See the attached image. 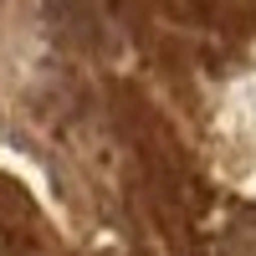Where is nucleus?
Wrapping results in <instances>:
<instances>
[{
  "label": "nucleus",
  "instance_id": "obj_1",
  "mask_svg": "<svg viewBox=\"0 0 256 256\" xmlns=\"http://www.w3.org/2000/svg\"><path fill=\"white\" fill-rule=\"evenodd\" d=\"M226 256H256V230H251V236H236Z\"/></svg>",
  "mask_w": 256,
  "mask_h": 256
}]
</instances>
